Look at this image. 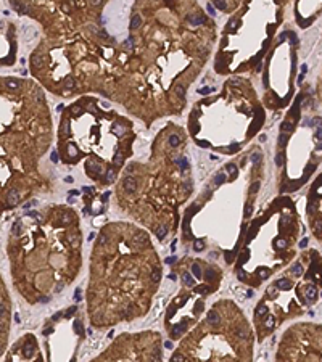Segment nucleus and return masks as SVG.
Masks as SVG:
<instances>
[{
	"label": "nucleus",
	"instance_id": "nucleus-6",
	"mask_svg": "<svg viewBox=\"0 0 322 362\" xmlns=\"http://www.w3.org/2000/svg\"><path fill=\"white\" fill-rule=\"evenodd\" d=\"M261 119L253 87L245 79H230L221 93L196 103L189 131L196 145L232 151L256 134Z\"/></svg>",
	"mask_w": 322,
	"mask_h": 362
},
{
	"label": "nucleus",
	"instance_id": "nucleus-1",
	"mask_svg": "<svg viewBox=\"0 0 322 362\" xmlns=\"http://www.w3.org/2000/svg\"><path fill=\"white\" fill-rule=\"evenodd\" d=\"M129 31L110 95L145 121L180 113L210 56L214 24L195 2L137 3Z\"/></svg>",
	"mask_w": 322,
	"mask_h": 362
},
{
	"label": "nucleus",
	"instance_id": "nucleus-2",
	"mask_svg": "<svg viewBox=\"0 0 322 362\" xmlns=\"http://www.w3.org/2000/svg\"><path fill=\"white\" fill-rule=\"evenodd\" d=\"M163 279V262L148 230L113 220L98 230L89 262L87 317L106 330L148 314Z\"/></svg>",
	"mask_w": 322,
	"mask_h": 362
},
{
	"label": "nucleus",
	"instance_id": "nucleus-11",
	"mask_svg": "<svg viewBox=\"0 0 322 362\" xmlns=\"http://www.w3.org/2000/svg\"><path fill=\"white\" fill-rule=\"evenodd\" d=\"M10 317H11V309H10L8 291L5 290L3 282L0 279V357L3 356L5 349H7L8 333H10Z\"/></svg>",
	"mask_w": 322,
	"mask_h": 362
},
{
	"label": "nucleus",
	"instance_id": "nucleus-7",
	"mask_svg": "<svg viewBox=\"0 0 322 362\" xmlns=\"http://www.w3.org/2000/svg\"><path fill=\"white\" fill-rule=\"evenodd\" d=\"M255 333L232 299H219L180 338L169 362H253Z\"/></svg>",
	"mask_w": 322,
	"mask_h": 362
},
{
	"label": "nucleus",
	"instance_id": "nucleus-8",
	"mask_svg": "<svg viewBox=\"0 0 322 362\" xmlns=\"http://www.w3.org/2000/svg\"><path fill=\"white\" fill-rule=\"evenodd\" d=\"M89 362H163V336L156 330L121 333Z\"/></svg>",
	"mask_w": 322,
	"mask_h": 362
},
{
	"label": "nucleus",
	"instance_id": "nucleus-4",
	"mask_svg": "<svg viewBox=\"0 0 322 362\" xmlns=\"http://www.w3.org/2000/svg\"><path fill=\"white\" fill-rule=\"evenodd\" d=\"M182 143L179 129L166 127L151 146L150 160L129 163L116 182L121 211L160 241L177 230L179 208L193 192L189 160L177 153Z\"/></svg>",
	"mask_w": 322,
	"mask_h": 362
},
{
	"label": "nucleus",
	"instance_id": "nucleus-12",
	"mask_svg": "<svg viewBox=\"0 0 322 362\" xmlns=\"http://www.w3.org/2000/svg\"><path fill=\"white\" fill-rule=\"evenodd\" d=\"M316 137H317V139H322V131H320V129H319L317 132H316Z\"/></svg>",
	"mask_w": 322,
	"mask_h": 362
},
{
	"label": "nucleus",
	"instance_id": "nucleus-3",
	"mask_svg": "<svg viewBox=\"0 0 322 362\" xmlns=\"http://www.w3.org/2000/svg\"><path fill=\"white\" fill-rule=\"evenodd\" d=\"M7 253L23 298L32 304L48 303L81 272V219L66 205L26 213L11 227Z\"/></svg>",
	"mask_w": 322,
	"mask_h": 362
},
{
	"label": "nucleus",
	"instance_id": "nucleus-9",
	"mask_svg": "<svg viewBox=\"0 0 322 362\" xmlns=\"http://www.w3.org/2000/svg\"><path fill=\"white\" fill-rule=\"evenodd\" d=\"M275 362H322V325L290 327L279 343Z\"/></svg>",
	"mask_w": 322,
	"mask_h": 362
},
{
	"label": "nucleus",
	"instance_id": "nucleus-10",
	"mask_svg": "<svg viewBox=\"0 0 322 362\" xmlns=\"http://www.w3.org/2000/svg\"><path fill=\"white\" fill-rule=\"evenodd\" d=\"M5 362H42V354L34 335H26L13 346Z\"/></svg>",
	"mask_w": 322,
	"mask_h": 362
},
{
	"label": "nucleus",
	"instance_id": "nucleus-5",
	"mask_svg": "<svg viewBox=\"0 0 322 362\" xmlns=\"http://www.w3.org/2000/svg\"><path fill=\"white\" fill-rule=\"evenodd\" d=\"M135 140L129 118L95 97H81L63 113L58 129V153L66 164L84 161L86 174L101 185L116 182Z\"/></svg>",
	"mask_w": 322,
	"mask_h": 362
}]
</instances>
